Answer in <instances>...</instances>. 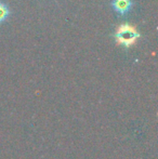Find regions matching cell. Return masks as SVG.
<instances>
[{
  "label": "cell",
  "instance_id": "cell-1",
  "mask_svg": "<svg viewBox=\"0 0 158 159\" xmlns=\"http://www.w3.org/2000/svg\"><path fill=\"white\" fill-rule=\"evenodd\" d=\"M113 38L117 44L124 47V49H129L137 43L138 40L141 38V34L138 32L134 26L130 25L129 23H124L117 27Z\"/></svg>",
  "mask_w": 158,
  "mask_h": 159
},
{
  "label": "cell",
  "instance_id": "cell-2",
  "mask_svg": "<svg viewBox=\"0 0 158 159\" xmlns=\"http://www.w3.org/2000/svg\"><path fill=\"white\" fill-rule=\"evenodd\" d=\"M133 7L132 0H113L112 8L119 15H127Z\"/></svg>",
  "mask_w": 158,
  "mask_h": 159
},
{
  "label": "cell",
  "instance_id": "cell-3",
  "mask_svg": "<svg viewBox=\"0 0 158 159\" xmlns=\"http://www.w3.org/2000/svg\"><path fill=\"white\" fill-rule=\"evenodd\" d=\"M10 15V10L9 7L7 6L4 2L0 1V24L4 23L6 20L8 19V16Z\"/></svg>",
  "mask_w": 158,
  "mask_h": 159
}]
</instances>
